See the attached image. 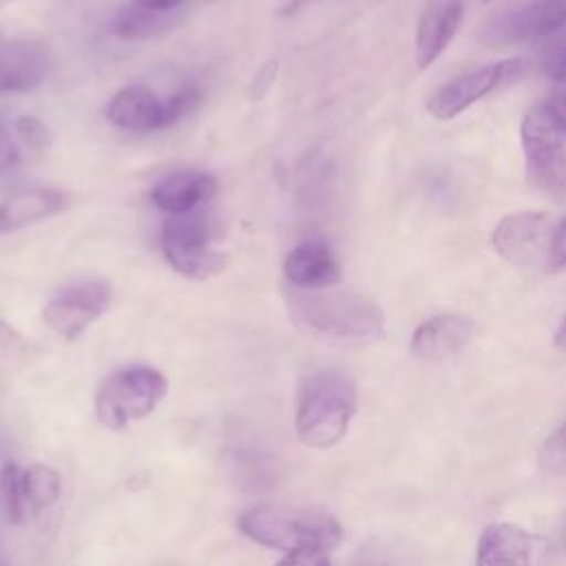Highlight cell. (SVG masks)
<instances>
[{
	"label": "cell",
	"mask_w": 566,
	"mask_h": 566,
	"mask_svg": "<svg viewBox=\"0 0 566 566\" xmlns=\"http://www.w3.org/2000/svg\"><path fill=\"white\" fill-rule=\"evenodd\" d=\"M113 294L102 281H82L57 292L42 310L44 323L62 338H77L108 307Z\"/></svg>",
	"instance_id": "11"
},
{
	"label": "cell",
	"mask_w": 566,
	"mask_h": 566,
	"mask_svg": "<svg viewBox=\"0 0 566 566\" xmlns=\"http://www.w3.org/2000/svg\"><path fill=\"white\" fill-rule=\"evenodd\" d=\"M464 13V0H427L416 27V64L431 66L453 40Z\"/></svg>",
	"instance_id": "14"
},
{
	"label": "cell",
	"mask_w": 566,
	"mask_h": 566,
	"mask_svg": "<svg viewBox=\"0 0 566 566\" xmlns=\"http://www.w3.org/2000/svg\"><path fill=\"white\" fill-rule=\"evenodd\" d=\"M292 321L318 336L336 340H374L385 332L382 310L363 294L347 290H296L285 294Z\"/></svg>",
	"instance_id": "1"
},
{
	"label": "cell",
	"mask_w": 566,
	"mask_h": 566,
	"mask_svg": "<svg viewBox=\"0 0 566 566\" xmlns=\"http://www.w3.org/2000/svg\"><path fill=\"white\" fill-rule=\"evenodd\" d=\"M528 181L555 201L566 199V115L551 102H537L520 128Z\"/></svg>",
	"instance_id": "4"
},
{
	"label": "cell",
	"mask_w": 566,
	"mask_h": 566,
	"mask_svg": "<svg viewBox=\"0 0 566 566\" xmlns=\"http://www.w3.org/2000/svg\"><path fill=\"white\" fill-rule=\"evenodd\" d=\"M283 274L290 287L323 290L334 287L340 281V265L323 239H307L287 252Z\"/></svg>",
	"instance_id": "13"
},
{
	"label": "cell",
	"mask_w": 566,
	"mask_h": 566,
	"mask_svg": "<svg viewBox=\"0 0 566 566\" xmlns=\"http://www.w3.org/2000/svg\"><path fill=\"white\" fill-rule=\"evenodd\" d=\"M197 97L199 93L192 84H181L170 95H159L146 84H128L111 97L106 117L122 130L150 133L166 128L184 117Z\"/></svg>",
	"instance_id": "6"
},
{
	"label": "cell",
	"mask_w": 566,
	"mask_h": 566,
	"mask_svg": "<svg viewBox=\"0 0 566 566\" xmlns=\"http://www.w3.org/2000/svg\"><path fill=\"white\" fill-rule=\"evenodd\" d=\"M566 29V0H528L484 24L480 40L489 46H517L548 40Z\"/></svg>",
	"instance_id": "8"
},
{
	"label": "cell",
	"mask_w": 566,
	"mask_h": 566,
	"mask_svg": "<svg viewBox=\"0 0 566 566\" xmlns=\"http://www.w3.org/2000/svg\"><path fill=\"white\" fill-rule=\"evenodd\" d=\"M0 495H2V509L4 517L11 524L22 522L24 517V491H22V471L13 460L2 464L0 471Z\"/></svg>",
	"instance_id": "21"
},
{
	"label": "cell",
	"mask_w": 566,
	"mask_h": 566,
	"mask_svg": "<svg viewBox=\"0 0 566 566\" xmlns=\"http://www.w3.org/2000/svg\"><path fill=\"white\" fill-rule=\"evenodd\" d=\"M531 559L533 537L517 524H489L478 539L475 566H531Z\"/></svg>",
	"instance_id": "17"
},
{
	"label": "cell",
	"mask_w": 566,
	"mask_h": 566,
	"mask_svg": "<svg viewBox=\"0 0 566 566\" xmlns=\"http://www.w3.org/2000/svg\"><path fill=\"white\" fill-rule=\"evenodd\" d=\"M49 71V53L40 42L0 46V93H22L38 86Z\"/></svg>",
	"instance_id": "18"
},
{
	"label": "cell",
	"mask_w": 566,
	"mask_h": 566,
	"mask_svg": "<svg viewBox=\"0 0 566 566\" xmlns=\"http://www.w3.org/2000/svg\"><path fill=\"white\" fill-rule=\"evenodd\" d=\"M20 161V148L15 135H9L7 128L0 126V172L13 168Z\"/></svg>",
	"instance_id": "26"
},
{
	"label": "cell",
	"mask_w": 566,
	"mask_h": 566,
	"mask_svg": "<svg viewBox=\"0 0 566 566\" xmlns=\"http://www.w3.org/2000/svg\"><path fill=\"white\" fill-rule=\"evenodd\" d=\"M237 524L252 542L285 553L294 548L332 551L343 542L340 524L329 513L307 506L261 504L248 509Z\"/></svg>",
	"instance_id": "2"
},
{
	"label": "cell",
	"mask_w": 566,
	"mask_h": 566,
	"mask_svg": "<svg viewBox=\"0 0 566 566\" xmlns=\"http://www.w3.org/2000/svg\"><path fill=\"white\" fill-rule=\"evenodd\" d=\"M0 566H9V564H4V562H0Z\"/></svg>",
	"instance_id": "33"
},
{
	"label": "cell",
	"mask_w": 566,
	"mask_h": 566,
	"mask_svg": "<svg viewBox=\"0 0 566 566\" xmlns=\"http://www.w3.org/2000/svg\"><path fill=\"white\" fill-rule=\"evenodd\" d=\"M475 323L467 314L444 312L420 323L411 336V352L420 360L440 363L460 354L473 338Z\"/></svg>",
	"instance_id": "12"
},
{
	"label": "cell",
	"mask_w": 566,
	"mask_h": 566,
	"mask_svg": "<svg viewBox=\"0 0 566 566\" xmlns=\"http://www.w3.org/2000/svg\"><path fill=\"white\" fill-rule=\"evenodd\" d=\"M329 551L323 548H294L287 551L274 566H332Z\"/></svg>",
	"instance_id": "24"
},
{
	"label": "cell",
	"mask_w": 566,
	"mask_h": 566,
	"mask_svg": "<svg viewBox=\"0 0 566 566\" xmlns=\"http://www.w3.org/2000/svg\"><path fill=\"white\" fill-rule=\"evenodd\" d=\"M24 502L35 513H49L62 495V482L55 469L42 462H33L22 471Z\"/></svg>",
	"instance_id": "20"
},
{
	"label": "cell",
	"mask_w": 566,
	"mask_h": 566,
	"mask_svg": "<svg viewBox=\"0 0 566 566\" xmlns=\"http://www.w3.org/2000/svg\"><path fill=\"white\" fill-rule=\"evenodd\" d=\"M217 195V179L210 172L203 170H177L159 179L153 190L150 199L153 203L175 214H188L195 212L199 206L208 203Z\"/></svg>",
	"instance_id": "15"
},
{
	"label": "cell",
	"mask_w": 566,
	"mask_h": 566,
	"mask_svg": "<svg viewBox=\"0 0 566 566\" xmlns=\"http://www.w3.org/2000/svg\"><path fill=\"white\" fill-rule=\"evenodd\" d=\"M553 226L544 212H513L500 219L493 230L497 254L520 270H537L551 263Z\"/></svg>",
	"instance_id": "9"
},
{
	"label": "cell",
	"mask_w": 566,
	"mask_h": 566,
	"mask_svg": "<svg viewBox=\"0 0 566 566\" xmlns=\"http://www.w3.org/2000/svg\"><path fill=\"white\" fill-rule=\"evenodd\" d=\"M69 197L55 188H22L0 201V234L15 232L62 212Z\"/></svg>",
	"instance_id": "16"
},
{
	"label": "cell",
	"mask_w": 566,
	"mask_h": 566,
	"mask_svg": "<svg viewBox=\"0 0 566 566\" xmlns=\"http://www.w3.org/2000/svg\"><path fill=\"white\" fill-rule=\"evenodd\" d=\"M526 71V62L520 57L493 62L480 69H473L469 73H462L440 86L427 108L436 119H453L460 113H464L471 104L482 99L484 95L497 91L504 84L515 82Z\"/></svg>",
	"instance_id": "10"
},
{
	"label": "cell",
	"mask_w": 566,
	"mask_h": 566,
	"mask_svg": "<svg viewBox=\"0 0 566 566\" xmlns=\"http://www.w3.org/2000/svg\"><path fill=\"white\" fill-rule=\"evenodd\" d=\"M555 345H557L562 352H566V316L562 318V323H559V327H557V332H555Z\"/></svg>",
	"instance_id": "31"
},
{
	"label": "cell",
	"mask_w": 566,
	"mask_h": 566,
	"mask_svg": "<svg viewBox=\"0 0 566 566\" xmlns=\"http://www.w3.org/2000/svg\"><path fill=\"white\" fill-rule=\"evenodd\" d=\"M564 268H566V217L555 228L553 248H551V270H564Z\"/></svg>",
	"instance_id": "27"
},
{
	"label": "cell",
	"mask_w": 566,
	"mask_h": 566,
	"mask_svg": "<svg viewBox=\"0 0 566 566\" xmlns=\"http://www.w3.org/2000/svg\"><path fill=\"white\" fill-rule=\"evenodd\" d=\"M13 135L31 150L35 153H42L51 146V133L49 128L38 119V117H31V115H22L18 119H13Z\"/></svg>",
	"instance_id": "22"
},
{
	"label": "cell",
	"mask_w": 566,
	"mask_h": 566,
	"mask_svg": "<svg viewBox=\"0 0 566 566\" xmlns=\"http://www.w3.org/2000/svg\"><path fill=\"white\" fill-rule=\"evenodd\" d=\"M135 2L157 7V9H179V7H184L186 0H135Z\"/></svg>",
	"instance_id": "30"
},
{
	"label": "cell",
	"mask_w": 566,
	"mask_h": 566,
	"mask_svg": "<svg viewBox=\"0 0 566 566\" xmlns=\"http://www.w3.org/2000/svg\"><path fill=\"white\" fill-rule=\"evenodd\" d=\"M544 69L551 77L566 69V33H562L544 53Z\"/></svg>",
	"instance_id": "25"
},
{
	"label": "cell",
	"mask_w": 566,
	"mask_h": 566,
	"mask_svg": "<svg viewBox=\"0 0 566 566\" xmlns=\"http://www.w3.org/2000/svg\"><path fill=\"white\" fill-rule=\"evenodd\" d=\"M354 413V382L338 371H314L298 389L296 433L307 447L329 449L345 436Z\"/></svg>",
	"instance_id": "3"
},
{
	"label": "cell",
	"mask_w": 566,
	"mask_h": 566,
	"mask_svg": "<svg viewBox=\"0 0 566 566\" xmlns=\"http://www.w3.org/2000/svg\"><path fill=\"white\" fill-rule=\"evenodd\" d=\"M184 18V7L179 9H157L142 2L122 4L111 22V29L122 40H153L172 31Z\"/></svg>",
	"instance_id": "19"
},
{
	"label": "cell",
	"mask_w": 566,
	"mask_h": 566,
	"mask_svg": "<svg viewBox=\"0 0 566 566\" xmlns=\"http://www.w3.org/2000/svg\"><path fill=\"white\" fill-rule=\"evenodd\" d=\"M0 345L2 347H13V345H22V338H20V334L11 327V325H7V323H2L0 321Z\"/></svg>",
	"instance_id": "29"
},
{
	"label": "cell",
	"mask_w": 566,
	"mask_h": 566,
	"mask_svg": "<svg viewBox=\"0 0 566 566\" xmlns=\"http://www.w3.org/2000/svg\"><path fill=\"white\" fill-rule=\"evenodd\" d=\"M553 80H555V88H553L551 102L566 115V69L559 71Z\"/></svg>",
	"instance_id": "28"
},
{
	"label": "cell",
	"mask_w": 566,
	"mask_h": 566,
	"mask_svg": "<svg viewBox=\"0 0 566 566\" xmlns=\"http://www.w3.org/2000/svg\"><path fill=\"white\" fill-rule=\"evenodd\" d=\"M539 462L546 471L559 473L566 471V422L542 444Z\"/></svg>",
	"instance_id": "23"
},
{
	"label": "cell",
	"mask_w": 566,
	"mask_h": 566,
	"mask_svg": "<svg viewBox=\"0 0 566 566\" xmlns=\"http://www.w3.org/2000/svg\"><path fill=\"white\" fill-rule=\"evenodd\" d=\"M166 394L168 380L155 367H124L102 380L95 394V416L106 429H124L153 413Z\"/></svg>",
	"instance_id": "5"
},
{
	"label": "cell",
	"mask_w": 566,
	"mask_h": 566,
	"mask_svg": "<svg viewBox=\"0 0 566 566\" xmlns=\"http://www.w3.org/2000/svg\"><path fill=\"white\" fill-rule=\"evenodd\" d=\"M212 232L208 221L197 214H175L161 228V250L166 261L184 276L208 279L223 270L226 254L210 245Z\"/></svg>",
	"instance_id": "7"
},
{
	"label": "cell",
	"mask_w": 566,
	"mask_h": 566,
	"mask_svg": "<svg viewBox=\"0 0 566 566\" xmlns=\"http://www.w3.org/2000/svg\"><path fill=\"white\" fill-rule=\"evenodd\" d=\"M356 566H389V564H385V562H380V559H367V562H360V564H356Z\"/></svg>",
	"instance_id": "32"
}]
</instances>
